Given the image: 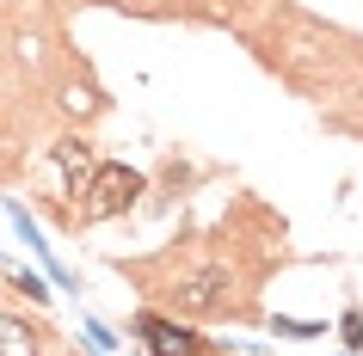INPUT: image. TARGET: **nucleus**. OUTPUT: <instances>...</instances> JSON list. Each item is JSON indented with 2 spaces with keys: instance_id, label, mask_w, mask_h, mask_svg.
Returning a JSON list of instances; mask_svg holds the SVG:
<instances>
[{
  "instance_id": "7",
  "label": "nucleus",
  "mask_w": 363,
  "mask_h": 356,
  "mask_svg": "<svg viewBox=\"0 0 363 356\" xmlns=\"http://www.w3.org/2000/svg\"><path fill=\"white\" fill-rule=\"evenodd\" d=\"M271 326H277L284 338H320L326 332V326H314V319H271Z\"/></svg>"
},
{
  "instance_id": "5",
  "label": "nucleus",
  "mask_w": 363,
  "mask_h": 356,
  "mask_svg": "<svg viewBox=\"0 0 363 356\" xmlns=\"http://www.w3.org/2000/svg\"><path fill=\"white\" fill-rule=\"evenodd\" d=\"M0 356H43V332L31 326V319L0 314Z\"/></svg>"
},
{
  "instance_id": "4",
  "label": "nucleus",
  "mask_w": 363,
  "mask_h": 356,
  "mask_svg": "<svg viewBox=\"0 0 363 356\" xmlns=\"http://www.w3.org/2000/svg\"><path fill=\"white\" fill-rule=\"evenodd\" d=\"M50 166L62 172V190H68V197H80V190H86V178H93V142H86V135H62L56 148H50Z\"/></svg>"
},
{
  "instance_id": "8",
  "label": "nucleus",
  "mask_w": 363,
  "mask_h": 356,
  "mask_svg": "<svg viewBox=\"0 0 363 356\" xmlns=\"http://www.w3.org/2000/svg\"><path fill=\"white\" fill-rule=\"evenodd\" d=\"M13 289H19V295H31V301H38V307H43V301H50V289H43V282L31 277V270H13Z\"/></svg>"
},
{
  "instance_id": "3",
  "label": "nucleus",
  "mask_w": 363,
  "mask_h": 356,
  "mask_svg": "<svg viewBox=\"0 0 363 356\" xmlns=\"http://www.w3.org/2000/svg\"><path fill=\"white\" fill-rule=\"evenodd\" d=\"M135 338L148 344V356H210V350H216L191 319L160 314V307H142V314H135Z\"/></svg>"
},
{
  "instance_id": "2",
  "label": "nucleus",
  "mask_w": 363,
  "mask_h": 356,
  "mask_svg": "<svg viewBox=\"0 0 363 356\" xmlns=\"http://www.w3.org/2000/svg\"><path fill=\"white\" fill-rule=\"evenodd\" d=\"M142 190H148V178H142L135 166H123V160H99L93 178H86V190H80L86 203L74 209V222L93 227V222H111V215H130V203L142 197Z\"/></svg>"
},
{
  "instance_id": "1",
  "label": "nucleus",
  "mask_w": 363,
  "mask_h": 356,
  "mask_svg": "<svg viewBox=\"0 0 363 356\" xmlns=\"http://www.w3.org/2000/svg\"><path fill=\"white\" fill-rule=\"evenodd\" d=\"M271 264V246L265 252H247V246L234 240V227L222 222L210 234V240H191L185 252L172 246L167 258L154 264H117L123 277H142V289H148L154 301H160V314H179V319H234V326H247V319H259V301H252V289H259V277H265Z\"/></svg>"
},
{
  "instance_id": "6",
  "label": "nucleus",
  "mask_w": 363,
  "mask_h": 356,
  "mask_svg": "<svg viewBox=\"0 0 363 356\" xmlns=\"http://www.w3.org/2000/svg\"><path fill=\"white\" fill-rule=\"evenodd\" d=\"M339 338L351 344V350H363V314H357V307H345V319H339Z\"/></svg>"
}]
</instances>
